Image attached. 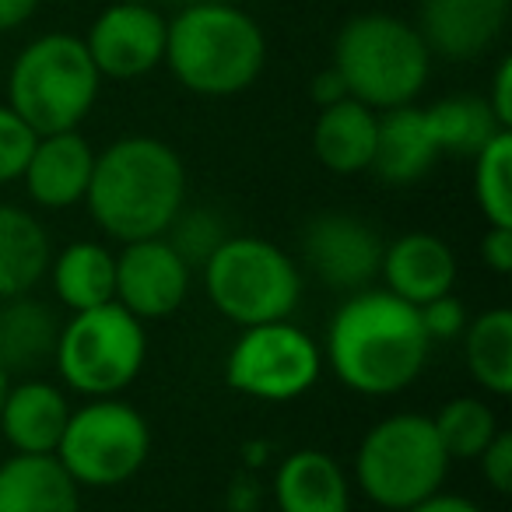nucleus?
Returning <instances> with one entry per match:
<instances>
[{"mask_svg": "<svg viewBox=\"0 0 512 512\" xmlns=\"http://www.w3.org/2000/svg\"><path fill=\"white\" fill-rule=\"evenodd\" d=\"M428 334L418 306L386 288H362L341 302L327 327V362L348 390L393 397L421 376Z\"/></svg>", "mask_w": 512, "mask_h": 512, "instance_id": "f257e3e1", "label": "nucleus"}, {"mask_svg": "<svg viewBox=\"0 0 512 512\" xmlns=\"http://www.w3.org/2000/svg\"><path fill=\"white\" fill-rule=\"evenodd\" d=\"M85 204L109 239H158L186 207L183 158L158 137H120L95 155Z\"/></svg>", "mask_w": 512, "mask_h": 512, "instance_id": "f03ea898", "label": "nucleus"}, {"mask_svg": "<svg viewBox=\"0 0 512 512\" xmlns=\"http://www.w3.org/2000/svg\"><path fill=\"white\" fill-rule=\"evenodd\" d=\"M165 64L193 95L228 99L256 85L267 64L264 29L228 0L186 4L165 32Z\"/></svg>", "mask_w": 512, "mask_h": 512, "instance_id": "7ed1b4c3", "label": "nucleus"}, {"mask_svg": "<svg viewBox=\"0 0 512 512\" xmlns=\"http://www.w3.org/2000/svg\"><path fill=\"white\" fill-rule=\"evenodd\" d=\"M330 67L341 74L351 99L383 113L418 99L428 85L432 53L411 22L369 11L341 25Z\"/></svg>", "mask_w": 512, "mask_h": 512, "instance_id": "20e7f679", "label": "nucleus"}, {"mask_svg": "<svg viewBox=\"0 0 512 512\" xmlns=\"http://www.w3.org/2000/svg\"><path fill=\"white\" fill-rule=\"evenodd\" d=\"M102 74L95 71L85 39L46 32L15 57L8 78V106L43 134L78 130L99 99Z\"/></svg>", "mask_w": 512, "mask_h": 512, "instance_id": "39448f33", "label": "nucleus"}, {"mask_svg": "<svg viewBox=\"0 0 512 512\" xmlns=\"http://www.w3.org/2000/svg\"><path fill=\"white\" fill-rule=\"evenodd\" d=\"M449 456L425 414H390L376 421L358 442L355 481L372 505L386 512H407L442 491Z\"/></svg>", "mask_w": 512, "mask_h": 512, "instance_id": "423d86ee", "label": "nucleus"}, {"mask_svg": "<svg viewBox=\"0 0 512 512\" xmlns=\"http://www.w3.org/2000/svg\"><path fill=\"white\" fill-rule=\"evenodd\" d=\"M207 299L235 327L278 323L299 309L302 274L281 246L256 235H228L204 264Z\"/></svg>", "mask_w": 512, "mask_h": 512, "instance_id": "0eeeda50", "label": "nucleus"}, {"mask_svg": "<svg viewBox=\"0 0 512 512\" xmlns=\"http://www.w3.org/2000/svg\"><path fill=\"white\" fill-rule=\"evenodd\" d=\"M148 358V330L120 302L81 309L60 327L57 362L60 376L71 390L95 397H120L144 369Z\"/></svg>", "mask_w": 512, "mask_h": 512, "instance_id": "6e6552de", "label": "nucleus"}, {"mask_svg": "<svg viewBox=\"0 0 512 512\" xmlns=\"http://www.w3.org/2000/svg\"><path fill=\"white\" fill-rule=\"evenodd\" d=\"M151 428L137 407L120 397H95L71 411L57 460L78 488H116L148 463Z\"/></svg>", "mask_w": 512, "mask_h": 512, "instance_id": "1a4fd4ad", "label": "nucleus"}, {"mask_svg": "<svg viewBox=\"0 0 512 512\" xmlns=\"http://www.w3.org/2000/svg\"><path fill=\"white\" fill-rule=\"evenodd\" d=\"M323 355L302 327L288 320L242 327L225 362V383L235 393L267 404H288L316 386Z\"/></svg>", "mask_w": 512, "mask_h": 512, "instance_id": "9d476101", "label": "nucleus"}, {"mask_svg": "<svg viewBox=\"0 0 512 512\" xmlns=\"http://www.w3.org/2000/svg\"><path fill=\"white\" fill-rule=\"evenodd\" d=\"M302 256L309 271L334 292L372 288L383 264V239L355 214H316L302 232Z\"/></svg>", "mask_w": 512, "mask_h": 512, "instance_id": "9b49d317", "label": "nucleus"}, {"mask_svg": "<svg viewBox=\"0 0 512 512\" xmlns=\"http://www.w3.org/2000/svg\"><path fill=\"white\" fill-rule=\"evenodd\" d=\"M169 22L151 4H109L92 22L85 50L95 71L113 81H137L165 64Z\"/></svg>", "mask_w": 512, "mask_h": 512, "instance_id": "f8f14e48", "label": "nucleus"}, {"mask_svg": "<svg viewBox=\"0 0 512 512\" xmlns=\"http://www.w3.org/2000/svg\"><path fill=\"white\" fill-rule=\"evenodd\" d=\"M190 295V264L165 235L123 242L116 256V302L141 323L172 316Z\"/></svg>", "mask_w": 512, "mask_h": 512, "instance_id": "ddd939ff", "label": "nucleus"}, {"mask_svg": "<svg viewBox=\"0 0 512 512\" xmlns=\"http://www.w3.org/2000/svg\"><path fill=\"white\" fill-rule=\"evenodd\" d=\"M509 8L512 0H421L414 29L432 57L467 64L502 39Z\"/></svg>", "mask_w": 512, "mask_h": 512, "instance_id": "4468645a", "label": "nucleus"}, {"mask_svg": "<svg viewBox=\"0 0 512 512\" xmlns=\"http://www.w3.org/2000/svg\"><path fill=\"white\" fill-rule=\"evenodd\" d=\"M95 151L78 130L36 137L29 162H25V190L46 211H64L85 200L92 179Z\"/></svg>", "mask_w": 512, "mask_h": 512, "instance_id": "2eb2a0df", "label": "nucleus"}, {"mask_svg": "<svg viewBox=\"0 0 512 512\" xmlns=\"http://www.w3.org/2000/svg\"><path fill=\"white\" fill-rule=\"evenodd\" d=\"M379 274L386 281V292L411 306L439 299L453 292L456 285V256L439 235L432 232H407L383 246V264Z\"/></svg>", "mask_w": 512, "mask_h": 512, "instance_id": "dca6fc26", "label": "nucleus"}, {"mask_svg": "<svg viewBox=\"0 0 512 512\" xmlns=\"http://www.w3.org/2000/svg\"><path fill=\"white\" fill-rule=\"evenodd\" d=\"M439 148L428 130L425 109L397 106L383 109L376 123V151H372L369 169L383 179L386 186H414L435 169Z\"/></svg>", "mask_w": 512, "mask_h": 512, "instance_id": "f3484780", "label": "nucleus"}, {"mask_svg": "<svg viewBox=\"0 0 512 512\" xmlns=\"http://www.w3.org/2000/svg\"><path fill=\"white\" fill-rule=\"evenodd\" d=\"M71 418L64 390L46 379L11 383L8 400L0 407V432L15 453H57L60 435Z\"/></svg>", "mask_w": 512, "mask_h": 512, "instance_id": "a211bd4d", "label": "nucleus"}, {"mask_svg": "<svg viewBox=\"0 0 512 512\" xmlns=\"http://www.w3.org/2000/svg\"><path fill=\"white\" fill-rule=\"evenodd\" d=\"M0 512H81V488L53 453H15L0 463Z\"/></svg>", "mask_w": 512, "mask_h": 512, "instance_id": "6ab92c4d", "label": "nucleus"}, {"mask_svg": "<svg viewBox=\"0 0 512 512\" xmlns=\"http://www.w3.org/2000/svg\"><path fill=\"white\" fill-rule=\"evenodd\" d=\"M278 512H351V484L344 467L323 449H295L274 474Z\"/></svg>", "mask_w": 512, "mask_h": 512, "instance_id": "aec40b11", "label": "nucleus"}, {"mask_svg": "<svg viewBox=\"0 0 512 512\" xmlns=\"http://www.w3.org/2000/svg\"><path fill=\"white\" fill-rule=\"evenodd\" d=\"M376 123V109L351 95L320 109L313 127V151L323 169L337 172V176H355V172L369 169L372 151H376Z\"/></svg>", "mask_w": 512, "mask_h": 512, "instance_id": "412c9836", "label": "nucleus"}, {"mask_svg": "<svg viewBox=\"0 0 512 512\" xmlns=\"http://www.w3.org/2000/svg\"><path fill=\"white\" fill-rule=\"evenodd\" d=\"M53 249L43 221L25 207L0 204V302L29 295L50 271Z\"/></svg>", "mask_w": 512, "mask_h": 512, "instance_id": "4be33fe9", "label": "nucleus"}, {"mask_svg": "<svg viewBox=\"0 0 512 512\" xmlns=\"http://www.w3.org/2000/svg\"><path fill=\"white\" fill-rule=\"evenodd\" d=\"M50 278L71 313L116 302V256L102 242H71L50 260Z\"/></svg>", "mask_w": 512, "mask_h": 512, "instance_id": "5701e85b", "label": "nucleus"}, {"mask_svg": "<svg viewBox=\"0 0 512 512\" xmlns=\"http://www.w3.org/2000/svg\"><path fill=\"white\" fill-rule=\"evenodd\" d=\"M60 323L50 306L18 295L0 306V365L15 372H32L46 365L57 351Z\"/></svg>", "mask_w": 512, "mask_h": 512, "instance_id": "b1692460", "label": "nucleus"}, {"mask_svg": "<svg viewBox=\"0 0 512 512\" xmlns=\"http://www.w3.org/2000/svg\"><path fill=\"white\" fill-rule=\"evenodd\" d=\"M463 355L467 369L481 390L495 397L512 393V313L505 306L484 309L481 316L467 320L463 330Z\"/></svg>", "mask_w": 512, "mask_h": 512, "instance_id": "393cba45", "label": "nucleus"}, {"mask_svg": "<svg viewBox=\"0 0 512 512\" xmlns=\"http://www.w3.org/2000/svg\"><path fill=\"white\" fill-rule=\"evenodd\" d=\"M428 130L435 137L439 155L474 158L495 134H502V123L495 120L484 95H449L425 109Z\"/></svg>", "mask_w": 512, "mask_h": 512, "instance_id": "a878e982", "label": "nucleus"}, {"mask_svg": "<svg viewBox=\"0 0 512 512\" xmlns=\"http://www.w3.org/2000/svg\"><path fill=\"white\" fill-rule=\"evenodd\" d=\"M435 435L453 460H477L491 439L498 435V421L484 400L477 397H453L442 404V411L432 418Z\"/></svg>", "mask_w": 512, "mask_h": 512, "instance_id": "bb28decb", "label": "nucleus"}, {"mask_svg": "<svg viewBox=\"0 0 512 512\" xmlns=\"http://www.w3.org/2000/svg\"><path fill=\"white\" fill-rule=\"evenodd\" d=\"M474 200L488 225H512V130L495 134L474 158Z\"/></svg>", "mask_w": 512, "mask_h": 512, "instance_id": "cd10ccee", "label": "nucleus"}, {"mask_svg": "<svg viewBox=\"0 0 512 512\" xmlns=\"http://www.w3.org/2000/svg\"><path fill=\"white\" fill-rule=\"evenodd\" d=\"M165 239H169V246L183 256L193 271V267L207 264V256L228 239V232H225V221L214 211H207V207H197V211H186L183 207L176 214V221L169 225V232H165Z\"/></svg>", "mask_w": 512, "mask_h": 512, "instance_id": "c85d7f7f", "label": "nucleus"}, {"mask_svg": "<svg viewBox=\"0 0 512 512\" xmlns=\"http://www.w3.org/2000/svg\"><path fill=\"white\" fill-rule=\"evenodd\" d=\"M32 148H36V130L11 106H0V186L22 179Z\"/></svg>", "mask_w": 512, "mask_h": 512, "instance_id": "c756f323", "label": "nucleus"}, {"mask_svg": "<svg viewBox=\"0 0 512 512\" xmlns=\"http://www.w3.org/2000/svg\"><path fill=\"white\" fill-rule=\"evenodd\" d=\"M418 316H421V327H425L428 341H453V337H460L463 330H467V320H470L467 306H463L453 292L418 306Z\"/></svg>", "mask_w": 512, "mask_h": 512, "instance_id": "7c9ffc66", "label": "nucleus"}, {"mask_svg": "<svg viewBox=\"0 0 512 512\" xmlns=\"http://www.w3.org/2000/svg\"><path fill=\"white\" fill-rule=\"evenodd\" d=\"M481 460V474L498 495H509L512 491V435L498 428L495 439L484 446V453L477 456Z\"/></svg>", "mask_w": 512, "mask_h": 512, "instance_id": "2f4dec72", "label": "nucleus"}, {"mask_svg": "<svg viewBox=\"0 0 512 512\" xmlns=\"http://www.w3.org/2000/svg\"><path fill=\"white\" fill-rule=\"evenodd\" d=\"M481 256L484 264L495 274L512 271V225H488L481 239Z\"/></svg>", "mask_w": 512, "mask_h": 512, "instance_id": "473e14b6", "label": "nucleus"}, {"mask_svg": "<svg viewBox=\"0 0 512 512\" xmlns=\"http://www.w3.org/2000/svg\"><path fill=\"white\" fill-rule=\"evenodd\" d=\"M484 99H488L495 120L502 123L505 130H509L512 127V60L509 57L498 64L495 78H491V92L484 95Z\"/></svg>", "mask_w": 512, "mask_h": 512, "instance_id": "72a5a7b5", "label": "nucleus"}, {"mask_svg": "<svg viewBox=\"0 0 512 512\" xmlns=\"http://www.w3.org/2000/svg\"><path fill=\"white\" fill-rule=\"evenodd\" d=\"M309 99L316 102L320 109L334 106V102L348 99V88H344L341 74L334 71V67H327V71H320L313 81H309Z\"/></svg>", "mask_w": 512, "mask_h": 512, "instance_id": "f704fd0d", "label": "nucleus"}, {"mask_svg": "<svg viewBox=\"0 0 512 512\" xmlns=\"http://www.w3.org/2000/svg\"><path fill=\"white\" fill-rule=\"evenodd\" d=\"M407 512H481V505L470 502V498H463V495H446V491H435V495H428L425 502L411 505Z\"/></svg>", "mask_w": 512, "mask_h": 512, "instance_id": "c9c22d12", "label": "nucleus"}, {"mask_svg": "<svg viewBox=\"0 0 512 512\" xmlns=\"http://www.w3.org/2000/svg\"><path fill=\"white\" fill-rule=\"evenodd\" d=\"M39 0H0V32H15L36 15Z\"/></svg>", "mask_w": 512, "mask_h": 512, "instance_id": "e433bc0d", "label": "nucleus"}, {"mask_svg": "<svg viewBox=\"0 0 512 512\" xmlns=\"http://www.w3.org/2000/svg\"><path fill=\"white\" fill-rule=\"evenodd\" d=\"M8 390H11V372L0 365V407H4V400H8Z\"/></svg>", "mask_w": 512, "mask_h": 512, "instance_id": "4c0bfd02", "label": "nucleus"}, {"mask_svg": "<svg viewBox=\"0 0 512 512\" xmlns=\"http://www.w3.org/2000/svg\"><path fill=\"white\" fill-rule=\"evenodd\" d=\"M113 4H151V0H113Z\"/></svg>", "mask_w": 512, "mask_h": 512, "instance_id": "58836bf2", "label": "nucleus"}, {"mask_svg": "<svg viewBox=\"0 0 512 512\" xmlns=\"http://www.w3.org/2000/svg\"><path fill=\"white\" fill-rule=\"evenodd\" d=\"M379 512H386V509H379Z\"/></svg>", "mask_w": 512, "mask_h": 512, "instance_id": "ea45409f", "label": "nucleus"}]
</instances>
